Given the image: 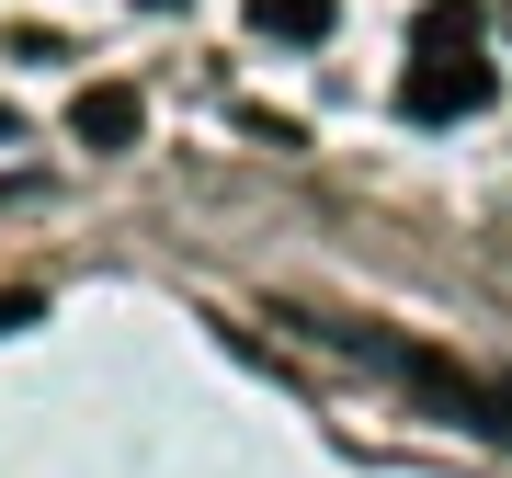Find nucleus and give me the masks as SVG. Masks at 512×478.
Here are the masks:
<instances>
[{
    "label": "nucleus",
    "instance_id": "1",
    "mask_svg": "<svg viewBox=\"0 0 512 478\" xmlns=\"http://www.w3.org/2000/svg\"><path fill=\"white\" fill-rule=\"evenodd\" d=\"M501 103V69L478 46H421L410 80H399V114L410 126H456V114H490Z\"/></svg>",
    "mask_w": 512,
    "mask_h": 478
},
{
    "label": "nucleus",
    "instance_id": "2",
    "mask_svg": "<svg viewBox=\"0 0 512 478\" xmlns=\"http://www.w3.org/2000/svg\"><path fill=\"white\" fill-rule=\"evenodd\" d=\"M69 137H80V148H137V137H148L137 80H92V92L69 103Z\"/></svg>",
    "mask_w": 512,
    "mask_h": 478
},
{
    "label": "nucleus",
    "instance_id": "3",
    "mask_svg": "<svg viewBox=\"0 0 512 478\" xmlns=\"http://www.w3.org/2000/svg\"><path fill=\"white\" fill-rule=\"evenodd\" d=\"M342 0H251V35H285V46H319Z\"/></svg>",
    "mask_w": 512,
    "mask_h": 478
},
{
    "label": "nucleus",
    "instance_id": "4",
    "mask_svg": "<svg viewBox=\"0 0 512 478\" xmlns=\"http://www.w3.org/2000/svg\"><path fill=\"white\" fill-rule=\"evenodd\" d=\"M421 46H478V0H433L421 12Z\"/></svg>",
    "mask_w": 512,
    "mask_h": 478
},
{
    "label": "nucleus",
    "instance_id": "5",
    "mask_svg": "<svg viewBox=\"0 0 512 478\" xmlns=\"http://www.w3.org/2000/svg\"><path fill=\"white\" fill-rule=\"evenodd\" d=\"M478 433H512V376H490V422Z\"/></svg>",
    "mask_w": 512,
    "mask_h": 478
},
{
    "label": "nucleus",
    "instance_id": "6",
    "mask_svg": "<svg viewBox=\"0 0 512 478\" xmlns=\"http://www.w3.org/2000/svg\"><path fill=\"white\" fill-rule=\"evenodd\" d=\"M23 319H35V296H0V331H23Z\"/></svg>",
    "mask_w": 512,
    "mask_h": 478
},
{
    "label": "nucleus",
    "instance_id": "7",
    "mask_svg": "<svg viewBox=\"0 0 512 478\" xmlns=\"http://www.w3.org/2000/svg\"><path fill=\"white\" fill-rule=\"evenodd\" d=\"M12 137H23V126H12V103H0V148H12Z\"/></svg>",
    "mask_w": 512,
    "mask_h": 478
}]
</instances>
